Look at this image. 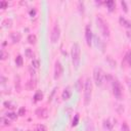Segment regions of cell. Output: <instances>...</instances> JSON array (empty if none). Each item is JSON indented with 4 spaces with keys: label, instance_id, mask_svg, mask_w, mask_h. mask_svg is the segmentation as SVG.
Here are the masks:
<instances>
[{
    "label": "cell",
    "instance_id": "6da1fadb",
    "mask_svg": "<svg viewBox=\"0 0 131 131\" xmlns=\"http://www.w3.org/2000/svg\"><path fill=\"white\" fill-rule=\"evenodd\" d=\"M71 56H72V62L75 70L79 69L80 60H81V48L78 43H74L71 50Z\"/></svg>",
    "mask_w": 131,
    "mask_h": 131
},
{
    "label": "cell",
    "instance_id": "7a4b0ae2",
    "mask_svg": "<svg viewBox=\"0 0 131 131\" xmlns=\"http://www.w3.org/2000/svg\"><path fill=\"white\" fill-rule=\"evenodd\" d=\"M96 25H97V28L99 29L101 35L104 38H108L110 37V29H108V26H107V24L104 21V19L100 15H97L96 16Z\"/></svg>",
    "mask_w": 131,
    "mask_h": 131
},
{
    "label": "cell",
    "instance_id": "3957f363",
    "mask_svg": "<svg viewBox=\"0 0 131 131\" xmlns=\"http://www.w3.org/2000/svg\"><path fill=\"white\" fill-rule=\"evenodd\" d=\"M91 93H92V82L90 78H87L84 86V104L85 105L89 104L91 100Z\"/></svg>",
    "mask_w": 131,
    "mask_h": 131
},
{
    "label": "cell",
    "instance_id": "277c9868",
    "mask_svg": "<svg viewBox=\"0 0 131 131\" xmlns=\"http://www.w3.org/2000/svg\"><path fill=\"white\" fill-rule=\"evenodd\" d=\"M93 79L96 86H101L103 83V72L100 68L96 67L93 70Z\"/></svg>",
    "mask_w": 131,
    "mask_h": 131
},
{
    "label": "cell",
    "instance_id": "5b68a950",
    "mask_svg": "<svg viewBox=\"0 0 131 131\" xmlns=\"http://www.w3.org/2000/svg\"><path fill=\"white\" fill-rule=\"evenodd\" d=\"M113 93L117 99H122L123 97V91H122V86L118 80L113 81Z\"/></svg>",
    "mask_w": 131,
    "mask_h": 131
},
{
    "label": "cell",
    "instance_id": "8992f818",
    "mask_svg": "<svg viewBox=\"0 0 131 131\" xmlns=\"http://www.w3.org/2000/svg\"><path fill=\"white\" fill-rule=\"evenodd\" d=\"M59 36H60V29H59V26L57 24H55L53 29H52V31H51V36H50L51 42L55 43L59 39Z\"/></svg>",
    "mask_w": 131,
    "mask_h": 131
},
{
    "label": "cell",
    "instance_id": "52a82bcc",
    "mask_svg": "<svg viewBox=\"0 0 131 131\" xmlns=\"http://www.w3.org/2000/svg\"><path fill=\"white\" fill-rule=\"evenodd\" d=\"M85 39H86L87 45L90 46L91 42H92V31H91L90 25H87L86 28H85Z\"/></svg>",
    "mask_w": 131,
    "mask_h": 131
},
{
    "label": "cell",
    "instance_id": "ba28073f",
    "mask_svg": "<svg viewBox=\"0 0 131 131\" xmlns=\"http://www.w3.org/2000/svg\"><path fill=\"white\" fill-rule=\"evenodd\" d=\"M61 75H62V66L59 61H56L54 66V79L57 80L58 78H60Z\"/></svg>",
    "mask_w": 131,
    "mask_h": 131
},
{
    "label": "cell",
    "instance_id": "9c48e42d",
    "mask_svg": "<svg viewBox=\"0 0 131 131\" xmlns=\"http://www.w3.org/2000/svg\"><path fill=\"white\" fill-rule=\"evenodd\" d=\"M35 114H36V116H37L38 118H41V119H45V118H47V116H48L47 110H45V108H43V107L37 108L36 112H35Z\"/></svg>",
    "mask_w": 131,
    "mask_h": 131
},
{
    "label": "cell",
    "instance_id": "30bf717a",
    "mask_svg": "<svg viewBox=\"0 0 131 131\" xmlns=\"http://www.w3.org/2000/svg\"><path fill=\"white\" fill-rule=\"evenodd\" d=\"M71 95H72V92L70 90V87H67L64 88V90L62 91V94H61V97L63 100H69L71 98Z\"/></svg>",
    "mask_w": 131,
    "mask_h": 131
},
{
    "label": "cell",
    "instance_id": "8fae6325",
    "mask_svg": "<svg viewBox=\"0 0 131 131\" xmlns=\"http://www.w3.org/2000/svg\"><path fill=\"white\" fill-rule=\"evenodd\" d=\"M119 21H120V24H121L123 27H125V28H127V29H131V21L128 20V19H126L125 17L120 16Z\"/></svg>",
    "mask_w": 131,
    "mask_h": 131
},
{
    "label": "cell",
    "instance_id": "7c38bea8",
    "mask_svg": "<svg viewBox=\"0 0 131 131\" xmlns=\"http://www.w3.org/2000/svg\"><path fill=\"white\" fill-rule=\"evenodd\" d=\"M102 126H103L104 131H113V124L110 122V120H108V119L103 120Z\"/></svg>",
    "mask_w": 131,
    "mask_h": 131
},
{
    "label": "cell",
    "instance_id": "4fadbf2b",
    "mask_svg": "<svg viewBox=\"0 0 131 131\" xmlns=\"http://www.w3.org/2000/svg\"><path fill=\"white\" fill-rule=\"evenodd\" d=\"M105 4H106V6H107V8H108L110 11H113V10L115 9V7H116V3H115V1H113V0L106 1Z\"/></svg>",
    "mask_w": 131,
    "mask_h": 131
},
{
    "label": "cell",
    "instance_id": "5bb4252c",
    "mask_svg": "<svg viewBox=\"0 0 131 131\" xmlns=\"http://www.w3.org/2000/svg\"><path fill=\"white\" fill-rule=\"evenodd\" d=\"M42 97H43V93H42L40 90H38V91L35 93V95H34V101H35V102L40 101V100L42 99Z\"/></svg>",
    "mask_w": 131,
    "mask_h": 131
},
{
    "label": "cell",
    "instance_id": "9a60e30c",
    "mask_svg": "<svg viewBox=\"0 0 131 131\" xmlns=\"http://www.w3.org/2000/svg\"><path fill=\"white\" fill-rule=\"evenodd\" d=\"M11 40L13 43H17L20 40V35L18 33H12L11 34Z\"/></svg>",
    "mask_w": 131,
    "mask_h": 131
},
{
    "label": "cell",
    "instance_id": "2e32d148",
    "mask_svg": "<svg viewBox=\"0 0 131 131\" xmlns=\"http://www.w3.org/2000/svg\"><path fill=\"white\" fill-rule=\"evenodd\" d=\"M35 85H36V82H35V81L29 80V81L27 82V84H26V88H27L28 90H32V89L35 87Z\"/></svg>",
    "mask_w": 131,
    "mask_h": 131
},
{
    "label": "cell",
    "instance_id": "e0dca14e",
    "mask_svg": "<svg viewBox=\"0 0 131 131\" xmlns=\"http://www.w3.org/2000/svg\"><path fill=\"white\" fill-rule=\"evenodd\" d=\"M94 41H95V45H96V47H98V48H103V43H102V41L97 37V36H94Z\"/></svg>",
    "mask_w": 131,
    "mask_h": 131
},
{
    "label": "cell",
    "instance_id": "ac0fdd59",
    "mask_svg": "<svg viewBox=\"0 0 131 131\" xmlns=\"http://www.w3.org/2000/svg\"><path fill=\"white\" fill-rule=\"evenodd\" d=\"M28 41H29L30 44H35L36 41H37V38H36V36L34 34H31V35L28 36Z\"/></svg>",
    "mask_w": 131,
    "mask_h": 131
},
{
    "label": "cell",
    "instance_id": "d6986e66",
    "mask_svg": "<svg viewBox=\"0 0 131 131\" xmlns=\"http://www.w3.org/2000/svg\"><path fill=\"white\" fill-rule=\"evenodd\" d=\"M11 24H12V21H11V19H9V18H6V19H4V20L2 21L3 27H6V28H10V27H11Z\"/></svg>",
    "mask_w": 131,
    "mask_h": 131
},
{
    "label": "cell",
    "instance_id": "ffe728a7",
    "mask_svg": "<svg viewBox=\"0 0 131 131\" xmlns=\"http://www.w3.org/2000/svg\"><path fill=\"white\" fill-rule=\"evenodd\" d=\"M76 89L77 91H81L82 90V79H78L77 82H76Z\"/></svg>",
    "mask_w": 131,
    "mask_h": 131
},
{
    "label": "cell",
    "instance_id": "44dd1931",
    "mask_svg": "<svg viewBox=\"0 0 131 131\" xmlns=\"http://www.w3.org/2000/svg\"><path fill=\"white\" fill-rule=\"evenodd\" d=\"M15 63L17 67H21L23 66V57L21 55H17V57L15 58Z\"/></svg>",
    "mask_w": 131,
    "mask_h": 131
},
{
    "label": "cell",
    "instance_id": "7402d4cb",
    "mask_svg": "<svg viewBox=\"0 0 131 131\" xmlns=\"http://www.w3.org/2000/svg\"><path fill=\"white\" fill-rule=\"evenodd\" d=\"M1 123H2V125L3 126H9L10 125V122H9V120H8V118H4V117H1Z\"/></svg>",
    "mask_w": 131,
    "mask_h": 131
},
{
    "label": "cell",
    "instance_id": "603a6c76",
    "mask_svg": "<svg viewBox=\"0 0 131 131\" xmlns=\"http://www.w3.org/2000/svg\"><path fill=\"white\" fill-rule=\"evenodd\" d=\"M35 131H46V127L43 124H39V125L36 126Z\"/></svg>",
    "mask_w": 131,
    "mask_h": 131
},
{
    "label": "cell",
    "instance_id": "cb8c5ba5",
    "mask_svg": "<svg viewBox=\"0 0 131 131\" xmlns=\"http://www.w3.org/2000/svg\"><path fill=\"white\" fill-rule=\"evenodd\" d=\"M0 57H1V59H2V60H4V59H6V58L8 57V53H7V52H6L4 49H2V50H1Z\"/></svg>",
    "mask_w": 131,
    "mask_h": 131
},
{
    "label": "cell",
    "instance_id": "d4e9b609",
    "mask_svg": "<svg viewBox=\"0 0 131 131\" xmlns=\"http://www.w3.org/2000/svg\"><path fill=\"white\" fill-rule=\"evenodd\" d=\"M6 118H9V119H12V120H14V119H16L17 118V115L15 114V113H7L6 114Z\"/></svg>",
    "mask_w": 131,
    "mask_h": 131
},
{
    "label": "cell",
    "instance_id": "484cf974",
    "mask_svg": "<svg viewBox=\"0 0 131 131\" xmlns=\"http://www.w3.org/2000/svg\"><path fill=\"white\" fill-rule=\"evenodd\" d=\"M25 53H26V56L29 57V58H31V57L33 56V51H32L31 48H27L26 51H25Z\"/></svg>",
    "mask_w": 131,
    "mask_h": 131
},
{
    "label": "cell",
    "instance_id": "4316f807",
    "mask_svg": "<svg viewBox=\"0 0 131 131\" xmlns=\"http://www.w3.org/2000/svg\"><path fill=\"white\" fill-rule=\"evenodd\" d=\"M32 66L34 67V68H39V66H40V61H39V59L38 58H34L33 59V61H32Z\"/></svg>",
    "mask_w": 131,
    "mask_h": 131
},
{
    "label": "cell",
    "instance_id": "83f0119b",
    "mask_svg": "<svg viewBox=\"0 0 131 131\" xmlns=\"http://www.w3.org/2000/svg\"><path fill=\"white\" fill-rule=\"evenodd\" d=\"M15 88L18 92L20 91V83H19V78L18 77H16V80H15Z\"/></svg>",
    "mask_w": 131,
    "mask_h": 131
},
{
    "label": "cell",
    "instance_id": "f1b7e54d",
    "mask_svg": "<svg viewBox=\"0 0 131 131\" xmlns=\"http://www.w3.org/2000/svg\"><path fill=\"white\" fill-rule=\"evenodd\" d=\"M3 104H4V106H5L6 108H13V107H14V105H13L10 101H4Z\"/></svg>",
    "mask_w": 131,
    "mask_h": 131
},
{
    "label": "cell",
    "instance_id": "f546056e",
    "mask_svg": "<svg viewBox=\"0 0 131 131\" xmlns=\"http://www.w3.org/2000/svg\"><path fill=\"white\" fill-rule=\"evenodd\" d=\"M78 122H79V115H76L75 118H74V120H73L72 126H73V127H74V126H77V125H78Z\"/></svg>",
    "mask_w": 131,
    "mask_h": 131
},
{
    "label": "cell",
    "instance_id": "4dcf8cb0",
    "mask_svg": "<svg viewBox=\"0 0 131 131\" xmlns=\"http://www.w3.org/2000/svg\"><path fill=\"white\" fill-rule=\"evenodd\" d=\"M25 114H26V108H25L24 106L19 107V110H18V113H17V115H18V116H25Z\"/></svg>",
    "mask_w": 131,
    "mask_h": 131
},
{
    "label": "cell",
    "instance_id": "1f68e13d",
    "mask_svg": "<svg viewBox=\"0 0 131 131\" xmlns=\"http://www.w3.org/2000/svg\"><path fill=\"white\" fill-rule=\"evenodd\" d=\"M7 5H8V2H6V1H1L0 2V8L1 9H5L7 7Z\"/></svg>",
    "mask_w": 131,
    "mask_h": 131
},
{
    "label": "cell",
    "instance_id": "d6a6232c",
    "mask_svg": "<svg viewBox=\"0 0 131 131\" xmlns=\"http://www.w3.org/2000/svg\"><path fill=\"white\" fill-rule=\"evenodd\" d=\"M121 5H122V7H123L124 11H125V12H128V7H127L126 2H125V1H121Z\"/></svg>",
    "mask_w": 131,
    "mask_h": 131
},
{
    "label": "cell",
    "instance_id": "836d02e7",
    "mask_svg": "<svg viewBox=\"0 0 131 131\" xmlns=\"http://www.w3.org/2000/svg\"><path fill=\"white\" fill-rule=\"evenodd\" d=\"M122 131H129V126L125 122L122 124Z\"/></svg>",
    "mask_w": 131,
    "mask_h": 131
},
{
    "label": "cell",
    "instance_id": "e575fe53",
    "mask_svg": "<svg viewBox=\"0 0 131 131\" xmlns=\"http://www.w3.org/2000/svg\"><path fill=\"white\" fill-rule=\"evenodd\" d=\"M126 60L128 61V63L131 66V52H128L126 54Z\"/></svg>",
    "mask_w": 131,
    "mask_h": 131
},
{
    "label": "cell",
    "instance_id": "d590c367",
    "mask_svg": "<svg viewBox=\"0 0 131 131\" xmlns=\"http://www.w3.org/2000/svg\"><path fill=\"white\" fill-rule=\"evenodd\" d=\"M29 71H30V73H31L32 76L35 75V70L33 69V66H30V67H29Z\"/></svg>",
    "mask_w": 131,
    "mask_h": 131
},
{
    "label": "cell",
    "instance_id": "8d00e7d4",
    "mask_svg": "<svg viewBox=\"0 0 131 131\" xmlns=\"http://www.w3.org/2000/svg\"><path fill=\"white\" fill-rule=\"evenodd\" d=\"M0 79H1V84H2V85H4V84L6 83V78H5L4 76H1V77H0Z\"/></svg>",
    "mask_w": 131,
    "mask_h": 131
},
{
    "label": "cell",
    "instance_id": "74e56055",
    "mask_svg": "<svg viewBox=\"0 0 131 131\" xmlns=\"http://www.w3.org/2000/svg\"><path fill=\"white\" fill-rule=\"evenodd\" d=\"M35 14H36V10H35V9H31V10H30V15H31V16H34Z\"/></svg>",
    "mask_w": 131,
    "mask_h": 131
},
{
    "label": "cell",
    "instance_id": "f35d334b",
    "mask_svg": "<svg viewBox=\"0 0 131 131\" xmlns=\"http://www.w3.org/2000/svg\"><path fill=\"white\" fill-rule=\"evenodd\" d=\"M27 131H30V130H27Z\"/></svg>",
    "mask_w": 131,
    "mask_h": 131
}]
</instances>
